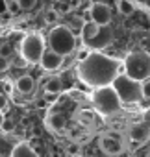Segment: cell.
I'll return each instance as SVG.
<instances>
[{
    "mask_svg": "<svg viewBox=\"0 0 150 157\" xmlns=\"http://www.w3.org/2000/svg\"><path fill=\"white\" fill-rule=\"evenodd\" d=\"M19 8H21V4H19V2H8V11L17 13V11H19Z\"/></svg>",
    "mask_w": 150,
    "mask_h": 157,
    "instance_id": "obj_20",
    "label": "cell"
},
{
    "mask_svg": "<svg viewBox=\"0 0 150 157\" xmlns=\"http://www.w3.org/2000/svg\"><path fill=\"white\" fill-rule=\"evenodd\" d=\"M11 157H39V155L35 153V150H34L30 144L19 142V144H15V148L11 150Z\"/></svg>",
    "mask_w": 150,
    "mask_h": 157,
    "instance_id": "obj_12",
    "label": "cell"
},
{
    "mask_svg": "<svg viewBox=\"0 0 150 157\" xmlns=\"http://www.w3.org/2000/svg\"><path fill=\"white\" fill-rule=\"evenodd\" d=\"M46 100L50 102V100H56V94H46Z\"/></svg>",
    "mask_w": 150,
    "mask_h": 157,
    "instance_id": "obj_25",
    "label": "cell"
},
{
    "mask_svg": "<svg viewBox=\"0 0 150 157\" xmlns=\"http://www.w3.org/2000/svg\"><path fill=\"white\" fill-rule=\"evenodd\" d=\"M61 87H63V83H61V78H48V82L45 83V91H46V94H57L59 91H61Z\"/></svg>",
    "mask_w": 150,
    "mask_h": 157,
    "instance_id": "obj_14",
    "label": "cell"
},
{
    "mask_svg": "<svg viewBox=\"0 0 150 157\" xmlns=\"http://www.w3.org/2000/svg\"><path fill=\"white\" fill-rule=\"evenodd\" d=\"M100 148L108 155H119L122 151V140L117 133H104L100 137Z\"/></svg>",
    "mask_w": 150,
    "mask_h": 157,
    "instance_id": "obj_9",
    "label": "cell"
},
{
    "mask_svg": "<svg viewBox=\"0 0 150 157\" xmlns=\"http://www.w3.org/2000/svg\"><path fill=\"white\" fill-rule=\"evenodd\" d=\"M19 52L22 56L24 63L30 65H39L43 54H45V39L41 33H28L19 44Z\"/></svg>",
    "mask_w": 150,
    "mask_h": 157,
    "instance_id": "obj_6",
    "label": "cell"
},
{
    "mask_svg": "<svg viewBox=\"0 0 150 157\" xmlns=\"http://www.w3.org/2000/svg\"><path fill=\"white\" fill-rule=\"evenodd\" d=\"M144 124H148V126H150V109H146V111H144Z\"/></svg>",
    "mask_w": 150,
    "mask_h": 157,
    "instance_id": "obj_23",
    "label": "cell"
},
{
    "mask_svg": "<svg viewBox=\"0 0 150 157\" xmlns=\"http://www.w3.org/2000/svg\"><path fill=\"white\" fill-rule=\"evenodd\" d=\"M135 6H144V8H148L150 10V2H133Z\"/></svg>",
    "mask_w": 150,
    "mask_h": 157,
    "instance_id": "obj_24",
    "label": "cell"
},
{
    "mask_svg": "<svg viewBox=\"0 0 150 157\" xmlns=\"http://www.w3.org/2000/svg\"><path fill=\"white\" fill-rule=\"evenodd\" d=\"M89 17H91L93 24H97L100 28H106L109 24V21H111V10L104 2H95L89 8Z\"/></svg>",
    "mask_w": 150,
    "mask_h": 157,
    "instance_id": "obj_8",
    "label": "cell"
},
{
    "mask_svg": "<svg viewBox=\"0 0 150 157\" xmlns=\"http://www.w3.org/2000/svg\"><path fill=\"white\" fill-rule=\"evenodd\" d=\"M15 87L21 91V93H24V94H28V93H32L34 91V87H35V82H34V78L32 76H21L19 80L15 82Z\"/></svg>",
    "mask_w": 150,
    "mask_h": 157,
    "instance_id": "obj_13",
    "label": "cell"
},
{
    "mask_svg": "<svg viewBox=\"0 0 150 157\" xmlns=\"http://www.w3.org/2000/svg\"><path fill=\"white\" fill-rule=\"evenodd\" d=\"M13 128H15V124H13L11 120H4V124L0 126V129H2L4 133H11V131H13Z\"/></svg>",
    "mask_w": 150,
    "mask_h": 157,
    "instance_id": "obj_18",
    "label": "cell"
},
{
    "mask_svg": "<svg viewBox=\"0 0 150 157\" xmlns=\"http://www.w3.org/2000/svg\"><path fill=\"white\" fill-rule=\"evenodd\" d=\"M130 139L137 144H143L150 139V126L144 124V122H139V124H133L132 129H130Z\"/></svg>",
    "mask_w": 150,
    "mask_h": 157,
    "instance_id": "obj_11",
    "label": "cell"
},
{
    "mask_svg": "<svg viewBox=\"0 0 150 157\" xmlns=\"http://www.w3.org/2000/svg\"><path fill=\"white\" fill-rule=\"evenodd\" d=\"M48 46L52 52L65 57V56H70L76 50V37H74V33L69 26H56L50 30Z\"/></svg>",
    "mask_w": 150,
    "mask_h": 157,
    "instance_id": "obj_4",
    "label": "cell"
},
{
    "mask_svg": "<svg viewBox=\"0 0 150 157\" xmlns=\"http://www.w3.org/2000/svg\"><path fill=\"white\" fill-rule=\"evenodd\" d=\"M4 120H6V118H4V115H2V113H0V126H2V124H4Z\"/></svg>",
    "mask_w": 150,
    "mask_h": 157,
    "instance_id": "obj_26",
    "label": "cell"
},
{
    "mask_svg": "<svg viewBox=\"0 0 150 157\" xmlns=\"http://www.w3.org/2000/svg\"><path fill=\"white\" fill-rule=\"evenodd\" d=\"M120 67L122 61L117 57H109L102 52H89L84 61H78L76 76L87 87H93L97 91L113 83V80L119 76Z\"/></svg>",
    "mask_w": 150,
    "mask_h": 157,
    "instance_id": "obj_1",
    "label": "cell"
},
{
    "mask_svg": "<svg viewBox=\"0 0 150 157\" xmlns=\"http://www.w3.org/2000/svg\"><path fill=\"white\" fill-rule=\"evenodd\" d=\"M93 105L95 109L102 115V117H111L115 113H119L120 109V100L119 96L115 94V91L109 87H102V89H97L93 93Z\"/></svg>",
    "mask_w": 150,
    "mask_h": 157,
    "instance_id": "obj_7",
    "label": "cell"
},
{
    "mask_svg": "<svg viewBox=\"0 0 150 157\" xmlns=\"http://www.w3.org/2000/svg\"><path fill=\"white\" fill-rule=\"evenodd\" d=\"M6 107H8V98H6L2 93H0V113H2Z\"/></svg>",
    "mask_w": 150,
    "mask_h": 157,
    "instance_id": "obj_21",
    "label": "cell"
},
{
    "mask_svg": "<svg viewBox=\"0 0 150 157\" xmlns=\"http://www.w3.org/2000/svg\"><path fill=\"white\" fill-rule=\"evenodd\" d=\"M82 43L89 52H100L111 43V30L108 26L100 28L87 21L82 24Z\"/></svg>",
    "mask_w": 150,
    "mask_h": 157,
    "instance_id": "obj_3",
    "label": "cell"
},
{
    "mask_svg": "<svg viewBox=\"0 0 150 157\" xmlns=\"http://www.w3.org/2000/svg\"><path fill=\"white\" fill-rule=\"evenodd\" d=\"M63 59H65V57L57 56L56 52H52V50H45V54H43L39 65H41L45 70H57V68L63 65Z\"/></svg>",
    "mask_w": 150,
    "mask_h": 157,
    "instance_id": "obj_10",
    "label": "cell"
},
{
    "mask_svg": "<svg viewBox=\"0 0 150 157\" xmlns=\"http://www.w3.org/2000/svg\"><path fill=\"white\" fill-rule=\"evenodd\" d=\"M45 19H46V22H56V19H57V11H56V10H50V11L46 13Z\"/></svg>",
    "mask_w": 150,
    "mask_h": 157,
    "instance_id": "obj_19",
    "label": "cell"
},
{
    "mask_svg": "<svg viewBox=\"0 0 150 157\" xmlns=\"http://www.w3.org/2000/svg\"><path fill=\"white\" fill-rule=\"evenodd\" d=\"M117 8L122 15H132L133 10H135V4L132 2V0H119L117 2Z\"/></svg>",
    "mask_w": 150,
    "mask_h": 157,
    "instance_id": "obj_15",
    "label": "cell"
},
{
    "mask_svg": "<svg viewBox=\"0 0 150 157\" xmlns=\"http://www.w3.org/2000/svg\"><path fill=\"white\" fill-rule=\"evenodd\" d=\"M141 93H143V98H150V80L141 83Z\"/></svg>",
    "mask_w": 150,
    "mask_h": 157,
    "instance_id": "obj_17",
    "label": "cell"
},
{
    "mask_svg": "<svg viewBox=\"0 0 150 157\" xmlns=\"http://www.w3.org/2000/svg\"><path fill=\"white\" fill-rule=\"evenodd\" d=\"M111 89L115 91V94L119 96L120 104H137L143 100V93H141V83L130 80L128 76L124 74H119L113 83H111Z\"/></svg>",
    "mask_w": 150,
    "mask_h": 157,
    "instance_id": "obj_5",
    "label": "cell"
},
{
    "mask_svg": "<svg viewBox=\"0 0 150 157\" xmlns=\"http://www.w3.org/2000/svg\"><path fill=\"white\" fill-rule=\"evenodd\" d=\"M46 124H48L52 129H61L63 124H65V118H63L61 115H50V117L46 118Z\"/></svg>",
    "mask_w": 150,
    "mask_h": 157,
    "instance_id": "obj_16",
    "label": "cell"
},
{
    "mask_svg": "<svg viewBox=\"0 0 150 157\" xmlns=\"http://www.w3.org/2000/svg\"><path fill=\"white\" fill-rule=\"evenodd\" d=\"M6 11H8V2L0 0V13H6Z\"/></svg>",
    "mask_w": 150,
    "mask_h": 157,
    "instance_id": "obj_22",
    "label": "cell"
},
{
    "mask_svg": "<svg viewBox=\"0 0 150 157\" xmlns=\"http://www.w3.org/2000/svg\"><path fill=\"white\" fill-rule=\"evenodd\" d=\"M122 67H124V76H128L130 80L137 83L150 80V52L146 50L130 52L124 57Z\"/></svg>",
    "mask_w": 150,
    "mask_h": 157,
    "instance_id": "obj_2",
    "label": "cell"
}]
</instances>
